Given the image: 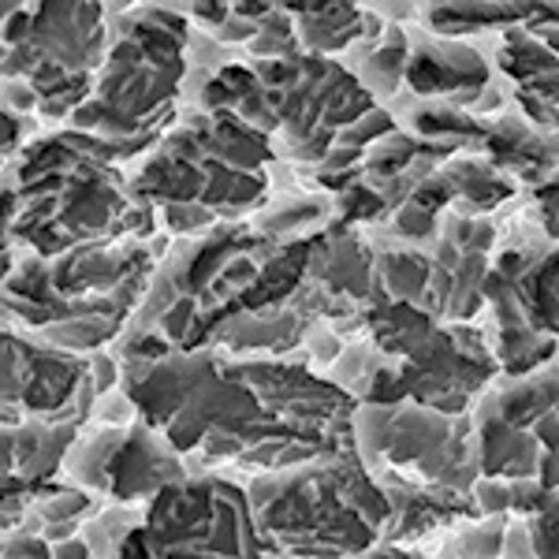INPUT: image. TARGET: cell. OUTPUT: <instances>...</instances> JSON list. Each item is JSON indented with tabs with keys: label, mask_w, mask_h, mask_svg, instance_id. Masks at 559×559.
I'll use <instances>...</instances> for the list:
<instances>
[{
	"label": "cell",
	"mask_w": 559,
	"mask_h": 559,
	"mask_svg": "<svg viewBox=\"0 0 559 559\" xmlns=\"http://www.w3.org/2000/svg\"><path fill=\"white\" fill-rule=\"evenodd\" d=\"M534 205H537V216H540V224H545V231L559 242V179L537 187Z\"/></svg>",
	"instance_id": "21"
},
{
	"label": "cell",
	"mask_w": 559,
	"mask_h": 559,
	"mask_svg": "<svg viewBox=\"0 0 559 559\" xmlns=\"http://www.w3.org/2000/svg\"><path fill=\"white\" fill-rule=\"evenodd\" d=\"M350 426L355 452L377 485L474 492V485L481 481L477 421L471 414L444 418L407 400L388 407L358 403Z\"/></svg>",
	"instance_id": "2"
},
{
	"label": "cell",
	"mask_w": 559,
	"mask_h": 559,
	"mask_svg": "<svg viewBox=\"0 0 559 559\" xmlns=\"http://www.w3.org/2000/svg\"><path fill=\"white\" fill-rule=\"evenodd\" d=\"M295 20V38L306 57H329L347 49L355 38H362V12L347 4H306L287 8Z\"/></svg>",
	"instance_id": "11"
},
{
	"label": "cell",
	"mask_w": 559,
	"mask_h": 559,
	"mask_svg": "<svg viewBox=\"0 0 559 559\" xmlns=\"http://www.w3.org/2000/svg\"><path fill=\"white\" fill-rule=\"evenodd\" d=\"M556 355H559V350H556Z\"/></svg>",
	"instance_id": "26"
},
{
	"label": "cell",
	"mask_w": 559,
	"mask_h": 559,
	"mask_svg": "<svg viewBox=\"0 0 559 559\" xmlns=\"http://www.w3.org/2000/svg\"><path fill=\"white\" fill-rule=\"evenodd\" d=\"M556 403H559V373H534V377H522L515 388H508L492 414L500 421H508V426L534 432V426L552 414Z\"/></svg>",
	"instance_id": "15"
},
{
	"label": "cell",
	"mask_w": 559,
	"mask_h": 559,
	"mask_svg": "<svg viewBox=\"0 0 559 559\" xmlns=\"http://www.w3.org/2000/svg\"><path fill=\"white\" fill-rule=\"evenodd\" d=\"M534 481L545 492L559 489V452H545V448H540V463H537V477H534Z\"/></svg>",
	"instance_id": "22"
},
{
	"label": "cell",
	"mask_w": 559,
	"mask_h": 559,
	"mask_svg": "<svg viewBox=\"0 0 559 559\" xmlns=\"http://www.w3.org/2000/svg\"><path fill=\"white\" fill-rule=\"evenodd\" d=\"M250 57L261 60H292L299 57V38H295V20L287 8H273L265 20L258 23V34L250 38Z\"/></svg>",
	"instance_id": "18"
},
{
	"label": "cell",
	"mask_w": 559,
	"mask_h": 559,
	"mask_svg": "<svg viewBox=\"0 0 559 559\" xmlns=\"http://www.w3.org/2000/svg\"><path fill=\"white\" fill-rule=\"evenodd\" d=\"M116 31L94 79V102L142 131H168L157 120H176L173 97L187 71L183 45L191 23L173 8H134L120 12Z\"/></svg>",
	"instance_id": "3"
},
{
	"label": "cell",
	"mask_w": 559,
	"mask_h": 559,
	"mask_svg": "<svg viewBox=\"0 0 559 559\" xmlns=\"http://www.w3.org/2000/svg\"><path fill=\"white\" fill-rule=\"evenodd\" d=\"M23 134H26V120H20V116H12V112H0V157H4V150H12Z\"/></svg>",
	"instance_id": "23"
},
{
	"label": "cell",
	"mask_w": 559,
	"mask_h": 559,
	"mask_svg": "<svg viewBox=\"0 0 559 559\" xmlns=\"http://www.w3.org/2000/svg\"><path fill=\"white\" fill-rule=\"evenodd\" d=\"M108 57L102 4H41L34 8L31 38L0 60V79H23L34 68H60L68 75H94Z\"/></svg>",
	"instance_id": "5"
},
{
	"label": "cell",
	"mask_w": 559,
	"mask_h": 559,
	"mask_svg": "<svg viewBox=\"0 0 559 559\" xmlns=\"http://www.w3.org/2000/svg\"><path fill=\"white\" fill-rule=\"evenodd\" d=\"M236 377L258 395L261 411L276 421L313 429H340L355 418L358 400L340 384H329L324 377L310 373L306 362H224Z\"/></svg>",
	"instance_id": "6"
},
{
	"label": "cell",
	"mask_w": 559,
	"mask_h": 559,
	"mask_svg": "<svg viewBox=\"0 0 559 559\" xmlns=\"http://www.w3.org/2000/svg\"><path fill=\"white\" fill-rule=\"evenodd\" d=\"M247 489L258 534L287 559H362L381 545L388 496L355 440L299 471L254 477Z\"/></svg>",
	"instance_id": "1"
},
{
	"label": "cell",
	"mask_w": 559,
	"mask_h": 559,
	"mask_svg": "<svg viewBox=\"0 0 559 559\" xmlns=\"http://www.w3.org/2000/svg\"><path fill=\"white\" fill-rule=\"evenodd\" d=\"M403 79L426 102L466 108L481 102V90L489 86V68L463 41H414Z\"/></svg>",
	"instance_id": "9"
},
{
	"label": "cell",
	"mask_w": 559,
	"mask_h": 559,
	"mask_svg": "<svg viewBox=\"0 0 559 559\" xmlns=\"http://www.w3.org/2000/svg\"><path fill=\"white\" fill-rule=\"evenodd\" d=\"M388 496V522L381 545L414 552L421 540L440 537L444 530H455L459 522L481 519L474 503V492L455 489H403V485H381Z\"/></svg>",
	"instance_id": "8"
},
{
	"label": "cell",
	"mask_w": 559,
	"mask_h": 559,
	"mask_svg": "<svg viewBox=\"0 0 559 559\" xmlns=\"http://www.w3.org/2000/svg\"><path fill=\"white\" fill-rule=\"evenodd\" d=\"M187 477H191L187 459L146 421H131L120 452L108 466V500L120 508H146L153 496L165 492L168 485L187 481Z\"/></svg>",
	"instance_id": "7"
},
{
	"label": "cell",
	"mask_w": 559,
	"mask_h": 559,
	"mask_svg": "<svg viewBox=\"0 0 559 559\" xmlns=\"http://www.w3.org/2000/svg\"><path fill=\"white\" fill-rule=\"evenodd\" d=\"M15 8H20V4H0V26H4V23H8V15H12V12H15Z\"/></svg>",
	"instance_id": "25"
},
{
	"label": "cell",
	"mask_w": 559,
	"mask_h": 559,
	"mask_svg": "<svg viewBox=\"0 0 559 559\" xmlns=\"http://www.w3.org/2000/svg\"><path fill=\"white\" fill-rule=\"evenodd\" d=\"M537 4H448V8H429L421 20L429 23L432 34H440V41H459L463 34L474 31H496V26H515L526 23L534 15Z\"/></svg>",
	"instance_id": "14"
},
{
	"label": "cell",
	"mask_w": 559,
	"mask_h": 559,
	"mask_svg": "<svg viewBox=\"0 0 559 559\" xmlns=\"http://www.w3.org/2000/svg\"><path fill=\"white\" fill-rule=\"evenodd\" d=\"M0 559H52V545L38 534H15L0 545Z\"/></svg>",
	"instance_id": "20"
},
{
	"label": "cell",
	"mask_w": 559,
	"mask_h": 559,
	"mask_svg": "<svg viewBox=\"0 0 559 559\" xmlns=\"http://www.w3.org/2000/svg\"><path fill=\"white\" fill-rule=\"evenodd\" d=\"M440 176L452 187V202L466 210L463 216H485L515 194V183L508 176L496 173L489 160H477V157H452L440 168Z\"/></svg>",
	"instance_id": "13"
},
{
	"label": "cell",
	"mask_w": 559,
	"mask_h": 559,
	"mask_svg": "<svg viewBox=\"0 0 559 559\" xmlns=\"http://www.w3.org/2000/svg\"><path fill=\"white\" fill-rule=\"evenodd\" d=\"M530 545L537 559H559V489L545 492L530 515Z\"/></svg>",
	"instance_id": "19"
},
{
	"label": "cell",
	"mask_w": 559,
	"mask_h": 559,
	"mask_svg": "<svg viewBox=\"0 0 559 559\" xmlns=\"http://www.w3.org/2000/svg\"><path fill=\"white\" fill-rule=\"evenodd\" d=\"M540 463V444L530 429L508 426L496 414H485L477 421V466H481V481H534Z\"/></svg>",
	"instance_id": "10"
},
{
	"label": "cell",
	"mask_w": 559,
	"mask_h": 559,
	"mask_svg": "<svg viewBox=\"0 0 559 559\" xmlns=\"http://www.w3.org/2000/svg\"><path fill=\"white\" fill-rule=\"evenodd\" d=\"M142 545L153 559H273L261 540L247 489L202 474L168 485L142 508Z\"/></svg>",
	"instance_id": "4"
},
{
	"label": "cell",
	"mask_w": 559,
	"mask_h": 559,
	"mask_svg": "<svg viewBox=\"0 0 559 559\" xmlns=\"http://www.w3.org/2000/svg\"><path fill=\"white\" fill-rule=\"evenodd\" d=\"M362 559H432V556H421V552H403V548H388V545H377L373 552H366Z\"/></svg>",
	"instance_id": "24"
},
{
	"label": "cell",
	"mask_w": 559,
	"mask_h": 559,
	"mask_svg": "<svg viewBox=\"0 0 559 559\" xmlns=\"http://www.w3.org/2000/svg\"><path fill=\"white\" fill-rule=\"evenodd\" d=\"M123 432L128 429L112 426H94L90 432H79V440L64 455V466H60L68 485L97 496V500H108V466H112V455L120 452Z\"/></svg>",
	"instance_id": "12"
},
{
	"label": "cell",
	"mask_w": 559,
	"mask_h": 559,
	"mask_svg": "<svg viewBox=\"0 0 559 559\" xmlns=\"http://www.w3.org/2000/svg\"><path fill=\"white\" fill-rule=\"evenodd\" d=\"M411 41L400 26H384V41L373 52H362V64H358L355 79L369 97L395 94V86L403 83V71H407Z\"/></svg>",
	"instance_id": "16"
},
{
	"label": "cell",
	"mask_w": 559,
	"mask_h": 559,
	"mask_svg": "<svg viewBox=\"0 0 559 559\" xmlns=\"http://www.w3.org/2000/svg\"><path fill=\"white\" fill-rule=\"evenodd\" d=\"M142 526V508H102L94 519L83 526V537L90 545V552H94V559H112L116 552H120V545L128 540L134 530Z\"/></svg>",
	"instance_id": "17"
}]
</instances>
